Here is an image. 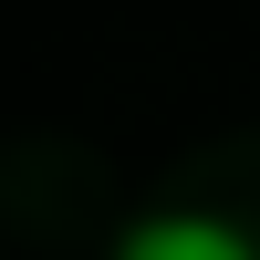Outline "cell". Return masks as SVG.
<instances>
[{
    "mask_svg": "<svg viewBox=\"0 0 260 260\" xmlns=\"http://www.w3.org/2000/svg\"><path fill=\"white\" fill-rule=\"evenodd\" d=\"M115 260H260V250H250V229L208 219V208H156L115 240Z\"/></svg>",
    "mask_w": 260,
    "mask_h": 260,
    "instance_id": "1",
    "label": "cell"
}]
</instances>
